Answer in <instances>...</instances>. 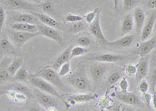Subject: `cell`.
Wrapping results in <instances>:
<instances>
[{
	"instance_id": "6da1fadb",
	"label": "cell",
	"mask_w": 156,
	"mask_h": 111,
	"mask_svg": "<svg viewBox=\"0 0 156 111\" xmlns=\"http://www.w3.org/2000/svg\"><path fill=\"white\" fill-rule=\"evenodd\" d=\"M68 84L77 91L87 92L91 90V82L83 69H79L66 78Z\"/></svg>"
},
{
	"instance_id": "7a4b0ae2",
	"label": "cell",
	"mask_w": 156,
	"mask_h": 111,
	"mask_svg": "<svg viewBox=\"0 0 156 111\" xmlns=\"http://www.w3.org/2000/svg\"><path fill=\"white\" fill-rule=\"evenodd\" d=\"M38 76L40 77H42L45 81H48L50 84L55 87V88L58 89L59 91L65 92V93H70L72 90L67 87L66 84H64L63 81L61 80L60 76L58 75V73H56L53 68L50 67H45L43 69L40 73Z\"/></svg>"
},
{
	"instance_id": "3957f363",
	"label": "cell",
	"mask_w": 156,
	"mask_h": 111,
	"mask_svg": "<svg viewBox=\"0 0 156 111\" xmlns=\"http://www.w3.org/2000/svg\"><path fill=\"white\" fill-rule=\"evenodd\" d=\"M27 80L30 83L32 86H34L35 88H37L40 91L45 92L47 94H49L51 95H53L58 99H62V96L58 91H57L56 88L54 87L51 84H50L48 81H45L42 77H37V76L30 75L28 76Z\"/></svg>"
},
{
	"instance_id": "277c9868",
	"label": "cell",
	"mask_w": 156,
	"mask_h": 111,
	"mask_svg": "<svg viewBox=\"0 0 156 111\" xmlns=\"http://www.w3.org/2000/svg\"><path fill=\"white\" fill-rule=\"evenodd\" d=\"M39 34L38 32L30 33L19 31V30H11L9 31V38L10 42L16 48H21L27 41H30L32 38H36Z\"/></svg>"
},
{
	"instance_id": "5b68a950",
	"label": "cell",
	"mask_w": 156,
	"mask_h": 111,
	"mask_svg": "<svg viewBox=\"0 0 156 111\" xmlns=\"http://www.w3.org/2000/svg\"><path fill=\"white\" fill-rule=\"evenodd\" d=\"M34 95L39 105H41L44 109H48V108L51 107H58V102L56 100L57 98H55V96L53 95L43 92L35 88L34 89Z\"/></svg>"
},
{
	"instance_id": "8992f818",
	"label": "cell",
	"mask_w": 156,
	"mask_h": 111,
	"mask_svg": "<svg viewBox=\"0 0 156 111\" xmlns=\"http://www.w3.org/2000/svg\"><path fill=\"white\" fill-rule=\"evenodd\" d=\"M37 32L39 33L40 35H43L46 38L56 41L61 46L63 45V38H62V35L54 27L46 26L44 24H41V23L37 25Z\"/></svg>"
},
{
	"instance_id": "52a82bcc",
	"label": "cell",
	"mask_w": 156,
	"mask_h": 111,
	"mask_svg": "<svg viewBox=\"0 0 156 111\" xmlns=\"http://www.w3.org/2000/svg\"><path fill=\"white\" fill-rule=\"evenodd\" d=\"M126 59L124 56L117 55V54H97V55H90L85 57L86 60L99 62V63H116Z\"/></svg>"
},
{
	"instance_id": "ba28073f",
	"label": "cell",
	"mask_w": 156,
	"mask_h": 111,
	"mask_svg": "<svg viewBox=\"0 0 156 111\" xmlns=\"http://www.w3.org/2000/svg\"><path fill=\"white\" fill-rule=\"evenodd\" d=\"M118 100L127 105H131L135 106L143 107L144 106V102H142L141 98L136 95L133 92H118L116 95Z\"/></svg>"
},
{
	"instance_id": "9c48e42d",
	"label": "cell",
	"mask_w": 156,
	"mask_h": 111,
	"mask_svg": "<svg viewBox=\"0 0 156 111\" xmlns=\"http://www.w3.org/2000/svg\"><path fill=\"white\" fill-rule=\"evenodd\" d=\"M136 71L135 74V79L136 82H140L141 80L147 76L149 70V56H140V59L136 65Z\"/></svg>"
},
{
	"instance_id": "30bf717a",
	"label": "cell",
	"mask_w": 156,
	"mask_h": 111,
	"mask_svg": "<svg viewBox=\"0 0 156 111\" xmlns=\"http://www.w3.org/2000/svg\"><path fill=\"white\" fill-rule=\"evenodd\" d=\"M89 31L96 39L101 41L103 44L107 45L108 41L106 39V38H105L104 34H103V31L101 27V23H100V11L97 13V16H96L94 21L90 24Z\"/></svg>"
},
{
	"instance_id": "8fae6325",
	"label": "cell",
	"mask_w": 156,
	"mask_h": 111,
	"mask_svg": "<svg viewBox=\"0 0 156 111\" xmlns=\"http://www.w3.org/2000/svg\"><path fill=\"white\" fill-rule=\"evenodd\" d=\"M107 71V66L103 63H94L90 66L89 73L94 84L99 82Z\"/></svg>"
},
{
	"instance_id": "7c38bea8",
	"label": "cell",
	"mask_w": 156,
	"mask_h": 111,
	"mask_svg": "<svg viewBox=\"0 0 156 111\" xmlns=\"http://www.w3.org/2000/svg\"><path fill=\"white\" fill-rule=\"evenodd\" d=\"M156 21V12L150 13L147 20H145L144 26L142 27L141 34H140V40L144 41L148 39L151 35L154 23Z\"/></svg>"
},
{
	"instance_id": "4fadbf2b",
	"label": "cell",
	"mask_w": 156,
	"mask_h": 111,
	"mask_svg": "<svg viewBox=\"0 0 156 111\" xmlns=\"http://www.w3.org/2000/svg\"><path fill=\"white\" fill-rule=\"evenodd\" d=\"M98 98V95L96 93H83L69 95L67 96V101L70 105H75L76 103H85L91 102Z\"/></svg>"
},
{
	"instance_id": "5bb4252c",
	"label": "cell",
	"mask_w": 156,
	"mask_h": 111,
	"mask_svg": "<svg viewBox=\"0 0 156 111\" xmlns=\"http://www.w3.org/2000/svg\"><path fill=\"white\" fill-rule=\"evenodd\" d=\"M156 46V34L151 38H148L144 41H142V43L139 45L136 49L135 50L134 53L136 55H139L140 56H144L148 55L151 51Z\"/></svg>"
},
{
	"instance_id": "9a60e30c",
	"label": "cell",
	"mask_w": 156,
	"mask_h": 111,
	"mask_svg": "<svg viewBox=\"0 0 156 111\" xmlns=\"http://www.w3.org/2000/svg\"><path fill=\"white\" fill-rule=\"evenodd\" d=\"M11 18L16 23H27L35 25H38L41 23L34 14L28 13H15L11 16Z\"/></svg>"
},
{
	"instance_id": "2e32d148",
	"label": "cell",
	"mask_w": 156,
	"mask_h": 111,
	"mask_svg": "<svg viewBox=\"0 0 156 111\" xmlns=\"http://www.w3.org/2000/svg\"><path fill=\"white\" fill-rule=\"evenodd\" d=\"M134 37L133 35H126L122 38L117 39L113 41H108L107 45L112 48H127L132 45L133 42Z\"/></svg>"
},
{
	"instance_id": "e0dca14e",
	"label": "cell",
	"mask_w": 156,
	"mask_h": 111,
	"mask_svg": "<svg viewBox=\"0 0 156 111\" xmlns=\"http://www.w3.org/2000/svg\"><path fill=\"white\" fill-rule=\"evenodd\" d=\"M8 3L9 4L11 7L15 9L30 11V13L34 12V10L36 9L34 5L30 3L26 0H8Z\"/></svg>"
},
{
	"instance_id": "ac0fdd59",
	"label": "cell",
	"mask_w": 156,
	"mask_h": 111,
	"mask_svg": "<svg viewBox=\"0 0 156 111\" xmlns=\"http://www.w3.org/2000/svg\"><path fill=\"white\" fill-rule=\"evenodd\" d=\"M135 29L137 33H140L142 30L146 20V16L143 9L140 7H136L133 11Z\"/></svg>"
},
{
	"instance_id": "d6986e66",
	"label": "cell",
	"mask_w": 156,
	"mask_h": 111,
	"mask_svg": "<svg viewBox=\"0 0 156 111\" xmlns=\"http://www.w3.org/2000/svg\"><path fill=\"white\" fill-rule=\"evenodd\" d=\"M72 45H69L67 48H66L60 55L58 56L57 59H55V62L53 63V65H52V68L55 70H57L59 69L61 66H62L63 63H66L70 59V52L71 49H72Z\"/></svg>"
},
{
	"instance_id": "ffe728a7",
	"label": "cell",
	"mask_w": 156,
	"mask_h": 111,
	"mask_svg": "<svg viewBox=\"0 0 156 111\" xmlns=\"http://www.w3.org/2000/svg\"><path fill=\"white\" fill-rule=\"evenodd\" d=\"M32 14H34L36 17L38 19V20L43 24L46 26H49L51 27H55L58 25V22L54 19V18L48 16V14L42 13H38V12H32Z\"/></svg>"
},
{
	"instance_id": "44dd1931",
	"label": "cell",
	"mask_w": 156,
	"mask_h": 111,
	"mask_svg": "<svg viewBox=\"0 0 156 111\" xmlns=\"http://www.w3.org/2000/svg\"><path fill=\"white\" fill-rule=\"evenodd\" d=\"M12 30L24 31V32L36 33L37 32V27L35 24H30L27 23H14L11 25Z\"/></svg>"
},
{
	"instance_id": "7402d4cb",
	"label": "cell",
	"mask_w": 156,
	"mask_h": 111,
	"mask_svg": "<svg viewBox=\"0 0 156 111\" xmlns=\"http://www.w3.org/2000/svg\"><path fill=\"white\" fill-rule=\"evenodd\" d=\"M133 28V17L130 13H128L123 18L121 25V34L122 35L127 34Z\"/></svg>"
},
{
	"instance_id": "603a6c76",
	"label": "cell",
	"mask_w": 156,
	"mask_h": 111,
	"mask_svg": "<svg viewBox=\"0 0 156 111\" xmlns=\"http://www.w3.org/2000/svg\"><path fill=\"white\" fill-rule=\"evenodd\" d=\"M22 65H23V56H18L11 61V63L6 69L10 77H12L16 74L17 70L21 67Z\"/></svg>"
},
{
	"instance_id": "cb8c5ba5",
	"label": "cell",
	"mask_w": 156,
	"mask_h": 111,
	"mask_svg": "<svg viewBox=\"0 0 156 111\" xmlns=\"http://www.w3.org/2000/svg\"><path fill=\"white\" fill-rule=\"evenodd\" d=\"M10 88L15 90V91H17V92L25 94L28 98H32L34 97V93H32L31 91H30V90L27 88V86L21 84V83H16V84H12V85H10Z\"/></svg>"
},
{
	"instance_id": "d4e9b609",
	"label": "cell",
	"mask_w": 156,
	"mask_h": 111,
	"mask_svg": "<svg viewBox=\"0 0 156 111\" xmlns=\"http://www.w3.org/2000/svg\"><path fill=\"white\" fill-rule=\"evenodd\" d=\"M28 76L29 75L27 70L24 68V66H22L21 67L17 70L16 74L12 77V79H13V81H25V80H27Z\"/></svg>"
},
{
	"instance_id": "484cf974",
	"label": "cell",
	"mask_w": 156,
	"mask_h": 111,
	"mask_svg": "<svg viewBox=\"0 0 156 111\" xmlns=\"http://www.w3.org/2000/svg\"><path fill=\"white\" fill-rule=\"evenodd\" d=\"M87 52V49L84 47L82 46H75L72 48L70 52V59L74 57H77V56H81L84 55Z\"/></svg>"
},
{
	"instance_id": "4316f807",
	"label": "cell",
	"mask_w": 156,
	"mask_h": 111,
	"mask_svg": "<svg viewBox=\"0 0 156 111\" xmlns=\"http://www.w3.org/2000/svg\"><path fill=\"white\" fill-rule=\"evenodd\" d=\"M85 27V24L82 21L72 23V24H70L69 27V31L70 33H73V34H76V33H79L84 30Z\"/></svg>"
},
{
	"instance_id": "83f0119b",
	"label": "cell",
	"mask_w": 156,
	"mask_h": 111,
	"mask_svg": "<svg viewBox=\"0 0 156 111\" xmlns=\"http://www.w3.org/2000/svg\"><path fill=\"white\" fill-rule=\"evenodd\" d=\"M121 78V73L118 70H115V71H112V73H110L109 76H108V79H107V82L108 84L112 85V84H115L118 81L120 80Z\"/></svg>"
},
{
	"instance_id": "f1b7e54d",
	"label": "cell",
	"mask_w": 156,
	"mask_h": 111,
	"mask_svg": "<svg viewBox=\"0 0 156 111\" xmlns=\"http://www.w3.org/2000/svg\"><path fill=\"white\" fill-rule=\"evenodd\" d=\"M98 12H99V8H96L93 11H90V12L87 13L84 16V20L86 21V23H89V24L92 23L94 20V19H95L96 16H97V13Z\"/></svg>"
},
{
	"instance_id": "f546056e",
	"label": "cell",
	"mask_w": 156,
	"mask_h": 111,
	"mask_svg": "<svg viewBox=\"0 0 156 111\" xmlns=\"http://www.w3.org/2000/svg\"><path fill=\"white\" fill-rule=\"evenodd\" d=\"M69 71H70V63L68 61L66 63H63V64L59 67L58 74L60 76V77H63V76L67 75Z\"/></svg>"
},
{
	"instance_id": "4dcf8cb0",
	"label": "cell",
	"mask_w": 156,
	"mask_h": 111,
	"mask_svg": "<svg viewBox=\"0 0 156 111\" xmlns=\"http://www.w3.org/2000/svg\"><path fill=\"white\" fill-rule=\"evenodd\" d=\"M65 20L66 22H69V23H76V22H80L83 20V18L82 16H79V15H75L72 14V13H69V14L66 15L65 16Z\"/></svg>"
},
{
	"instance_id": "1f68e13d",
	"label": "cell",
	"mask_w": 156,
	"mask_h": 111,
	"mask_svg": "<svg viewBox=\"0 0 156 111\" xmlns=\"http://www.w3.org/2000/svg\"><path fill=\"white\" fill-rule=\"evenodd\" d=\"M12 48V45H11V42L8 40V38L4 36L3 38H2V39L0 40V49L2 50H9Z\"/></svg>"
},
{
	"instance_id": "d6a6232c",
	"label": "cell",
	"mask_w": 156,
	"mask_h": 111,
	"mask_svg": "<svg viewBox=\"0 0 156 111\" xmlns=\"http://www.w3.org/2000/svg\"><path fill=\"white\" fill-rule=\"evenodd\" d=\"M142 102H144V106H146L148 108H151V102H152V95L149 92H146V93L143 94L141 97Z\"/></svg>"
},
{
	"instance_id": "836d02e7",
	"label": "cell",
	"mask_w": 156,
	"mask_h": 111,
	"mask_svg": "<svg viewBox=\"0 0 156 111\" xmlns=\"http://www.w3.org/2000/svg\"><path fill=\"white\" fill-rule=\"evenodd\" d=\"M76 43H77L80 46L87 47L90 45L91 40H90V38H89V37H87V36H83V37H80V38H79L76 40Z\"/></svg>"
},
{
	"instance_id": "e575fe53",
	"label": "cell",
	"mask_w": 156,
	"mask_h": 111,
	"mask_svg": "<svg viewBox=\"0 0 156 111\" xmlns=\"http://www.w3.org/2000/svg\"><path fill=\"white\" fill-rule=\"evenodd\" d=\"M149 89V83L147 82V80L145 79H143L139 82L138 84V90L140 91V92H141L142 94L146 93L147 92Z\"/></svg>"
},
{
	"instance_id": "d590c367",
	"label": "cell",
	"mask_w": 156,
	"mask_h": 111,
	"mask_svg": "<svg viewBox=\"0 0 156 111\" xmlns=\"http://www.w3.org/2000/svg\"><path fill=\"white\" fill-rule=\"evenodd\" d=\"M137 1L138 0H123V5H122L123 10L126 12V11L131 9L132 8L134 7Z\"/></svg>"
},
{
	"instance_id": "8d00e7d4",
	"label": "cell",
	"mask_w": 156,
	"mask_h": 111,
	"mask_svg": "<svg viewBox=\"0 0 156 111\" xmlns=\"http://www.w3.org/2000/svg\"><path fill=\"white\" fill-rule=\"evenodd\" d=\"M136 71V67L135 65L132 64V63H129L127 64L125 66V73L126 74H127L129 77H132V76H135Z\"/></svg>"
},
{
	"instance_id": "74e56055",
	"label": "cell",
	"mask_w": 156,
	"mask_h": 111,
	"mask_svg": "<svg viewBox=\"0 0 156 111\" xmlns=\"http://www.w3.org/2000/svg\"><path fill=\"white\" fill-rule=\"evenodd\" d=\"M41 9H42L43 11H44V12H46L48 13H52L54 11L53 5L50 2H48V1H46L44 3H42V5H41Z\"/></svg>"
},
{
	"instance_id": "f35d334b",
	"label": "cell",
	"mask_w": 156,
	"mask_h": 111,
	"mask_svg": "<svg viewBox=\"0 0 156 111\" xmlns=\"http://www.w3.org/2000/svg\"><path fill=\"white\" fill-rule=\"evenodd\" d=\"M119 87L121 90V92H127L129 88V83L126 77H123L120 80L119 83Z\"/></svg>"
},
{
	"instance_id": "ab89813d",
	"label": "cell",
	"mask_w": 156,
	"mask_h": 111,
	"mask_svg": "<svg viewBox=\"0 0 156 111\" xmlns=\"http://www.w3.org/2000/svg\"><path fill=\"white\" fill-rule=\"evenodd\" d=\"M12 77L9 74L6 69L0 68V82H3V81H9V79Z\"/></svg>"
},
{
	"instance_id": "60d3db41",
	"label": "cell",
	"mask_w": 156,
	"mask_h": 111,
	"mask_svg": "<svg viewBox=\"0 0 156 111\" xmlns=\"http://www.w3.org/2000/svg\"><path fill=\"white\" fill-rule=\"evenodd\" d=\"M5 20V9L2 5H0V33L2 32Z\"/></svg>"
},
{
	"instance_id": "b9f144b4",
	"label": "cell",
	"mask_w": 156,
	"mask_h": 111,
	"mask_svg": "<svg viewBox=\"0 0 156 111\" xmlns=\"http://www.w3.org/2000/svg\"><path fill=\"white\" fill-rule=\"evenodd\" d=\"M150 83H151V89H152L153 91H154V88H155V86H156V67L154 69L152 73H151V81H150Z\"/></svg>"
},
{
	"instance_id": "7bdbcfd3",
	"label": "cell",
	"mask_w": 156,
	"mask_h": 111,
	"mask_svg": "<svg viewBox=\"0 0 156 111\" xmlns=\"http://www.w3.org/2000/svg\"><path fill=\"white\" fill-rule=\"evenodd\" d=\"M27 98V96L25 94L20 93V92H17L16 91L15 101H16V102H24V101H26Z\"/></svg>"
},
{
	"instance_id": "ee69618b",
	"label": "cell",
	"mask_w": 156,
	"mask_h": 111,
	"mask_svg": "<svg viewBox=\"0 0 156 111\" xmlns=\"http://www.w3.org/2000/svg\"><path fill=\"white\" fill-rule=\"evenodd\" d=\"M6 95H7L8 98H9L12 100H15V98H16V91L15 90L12 89V88H9L7 91H6Z\"/></svg>"
},
{
	"instance_id": "f6af8a7d",
	"label": "cell",
	"mask_w": 156,
	"mask_h": 111,
	"mask_svg": "<svg viewBox=\"0 0 156 111\" xmlns=\"http://www.w3.org/2000/svg\"><path fill=\"white\" fill-rule=\"evenodd\" d=\"M147 7L149 8V9H155L156 0H147Z\"/></svg>"
},
{
	"instance_id": "bcb514c9",
	"label": "cell",
	"mask_w": 156,
	"mask_h": 111,
	"mask_svg": "<svg viewBox=\"0 0 156 111\" xmlns=\"http://www.w3.org/2000/svg\"><path fill=\"white\" fill-rule=\"evenodd\" d=\"M10 88V86H5V87H1L0 86V96L2 95V94H5L6 91Z\"/></svg>"
},
{
	"instance_id": "7dc6e473",
	"label": "cell",
	"mask_w": 156,
	"mask_h": 111,
	"mask_svg": "<svg viewBox=\"0 0 156 111\" xmlns=\"http://www.w3.org/2000/svg\"><path fill=\"white\" fill-rule=\"evenodd\" d=\"M121 111H134V109L130 106H121Z\"/></svg>"
},
{
	"instance_id": "c3c4849f",
	"label": "cell",
	"mask_w": 156,
	"mask_h": 111,
	"mask_svg": "<svg viewBox=\"0 0 156 111\" xmlns=\"http://www.w3.org/2000/svg\"><path fill=\"white\" fill-rule=\"evenodd\" d=\"M152 102H153V107H154V111H156V92H154L152 95Z\"/></svg>"
},
{
	"instance_id": "681fc988",
	"label": "cell",
	"mask_w": 156,
	"mask_h": 111,
	"mask_svg": "<svg viewBox=\"0 0 156 111\" xmlns=\"http://www.w3.org/2000/svg\"><path fill=\"white\" fill-rule=\"evenodd\" d=\"M121 106L122 105H117L116 106L112 108V109L111 111H121Z\"/></svg>"
},
{
	"instance_id": "f907efd6",
	"label": "cell",
	"mask_w": 156,
	"mask_h": 111,
	"mask_svg": "<svg viewBox=\"0 0 156 111\" xmlns=\"http://www.w3.org/2000/svg\"><path fill=\"white\" fill-rule=\"evenodd\" d=\"M112 1H113V4H114V9H116L117 7H118V5H119V0H112Z\"/></svg>"
},
{
	"instance_id": "816d5d0a",
	"label": "cell",
	"mask_w": 156,
	"mask_h": 111,
	"mask_svg": "<svg viewBox=\"0 0 156 111\" xmlns=\"http://www.w3.org/2000/svg\"><path fill=\"white\" fill-rule=\"evenodd\" d=\"M73 111H85V109L83 107H80V108H76V109H73Z\"/></svg>"
},
{
	"instance_id": "f5cc1de1",
	"label": "cell",
	"mask_w": 156,
	"mask_h": 111,
	"mask_svg": "<svg viewBox=\"0 0 156 111\" xmlns=\"http://www.w3.org/2000/svg\"><path fill=\"white\" fill-rule=\"evenodd\" d=\"M30 111H42V110H41V109H38V108H33V109H30Z\"/></svg>"
},
{
	"instance_id": "db71d44e",
	"label": "cell",
	"mask_w": 156,
	"mask_h": 111,
	"mask_svg": "<svg viewBox=\"0 0 156 111\" xmlns=\"http://www.w3.org/2000/svg\"><path fill=\"white\" fill-rule=\"evenodd\" d=\"M34 1H35V2H40L41 0H34Z\"/></svg>"
},
{
	"instance_id": "11a10c76",
	"label": "cell",
	"mask_w": 156,
	"mask_h": 111,
	"mask_svg": "<svg viewBox=\"0 0 156 111\" xmlns=\"http://www.w3.org/2000/svg\"><path fill=\"white\" fill-rule=\"evenodd\" d=\"M136 111H142V110H141V109H136Z\"/></svg>"
},
{
	"instance_id": "9f6ffc18",
	"label": "cell",
	"mask_w": 156,
	"mask_h": 111,
	"mask_svg": "<svg viewBox=\"0 0 156 111\" xmlns=\"http://www.w3.org/2000/svg\"><path fill=\"white\" fill-rule=\"evenodd\" d=\"M154 90H155V92H156V86H155V88H154Z\"/></svg>"
},
{
	"instance_id": "6f0895ef",
	"label": "cell",
	"mask_w": 156,
	"mask_h": 111,
	"mask_svg": "<svg viewBox=\"0 0 156 111\" xmlns=\"http://www.w3.org/2000/svg\"><path fill=\"white\" fill-rule=\"evenodd\" d=\"M93 111H96V110H93Z\"/></svg>"
}]
</instances>
